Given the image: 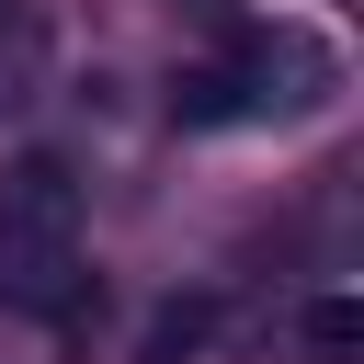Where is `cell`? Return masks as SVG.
Listing matches in <instances>:
<instances>
[{"instance_id":"4","label":"cell","mask_w":364,"mask_h":364,"mask_svg":"<svg viewBox=\"0 0 364 364\" xmlns=\"http://www.w3.org/2000/svg\"><path fill=\"white\" fill-rule=\"evenodd\" d=\"M296 341H307L318 364H353V341H364V307H353V296H318V307L296 318Z\"/></svg>"},{"instance_id":"2","label":"cell","mask_w":364,"mask_h":364,"mask_svg":"<svg viewBox=\"0 0 364 364\" xmlns=\"http://www.w3.org/2000/svg\"><path fill=\"white\" fill-rule=\"evenodd\" d=\"M68 296H80V182L68 159L23 148L0 159V307L68 318Z\"/></svg>"},{"instance_id":"3","label":"cell","mask_w":364,"mask_h":364,"mask_svg":"<svg viewBox=\"0 0 364 364\" xmlns=\"http://www.w3.org/2000/svg\"><path fill=\"white\" fill-rule=\"evenodd\" d=\"M205 341H216V296H171V307L136 330V353H125V364H193Z\"/></svg>"},{"instance_id":"5","label":"cell","mask_w":364,"mask_h":364,"mask_svg":"<svg viewBox=\"0 0 364 364\" xmlns=\"http://www.w3.org/2000/svg\"><path fill=\"white\" fill-rule=\"evenodd\" d=\"M193 11H228V0H193Z\"/></svg>"},{"instance_id":"6","label":"cell","mask_w":364,"mask_h":364,"mask_svg":"<svg viewBox=\"0 0 364 364\" xmlns=\"http://www.w3.org/2000/svg\"><path fill=\"white\" fill-rule=\"evenodd\" d=\"M0 11H11V0H0Z\"/></svg>"},{"instance_id":"1","label":"cell","mask_w":364,"mask_h":364,"mask_svg":"<svg viewBox=\"0 0 364 364\" xmlns=\"http://www.w3.org/2000/svg\"><path fill=\"white\" fill-rule=\"evenodd\" d=\"M330 91H341V57H330L318 34H296V23H239L228 57L182 68L171 114H182V125H296V114H318Z\"/></svg>"}]
</instances>
